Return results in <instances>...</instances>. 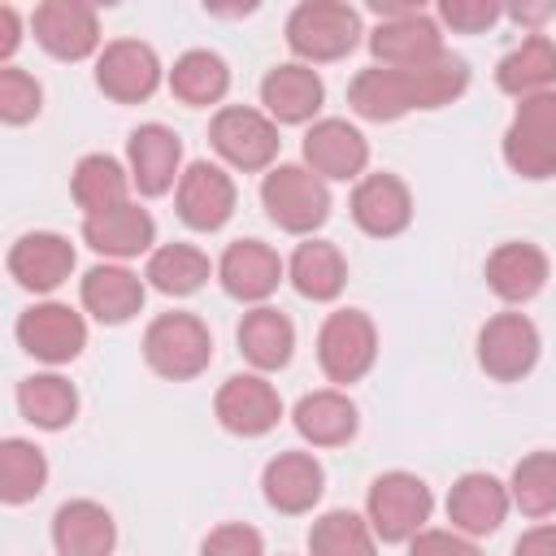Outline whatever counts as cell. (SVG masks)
Masks as SVG:
<instances>
[{"label":"cell","mask_w":556,"mask_h":556,"mask_svg":"<svg viewBox=\"0 0 556 556\" xmlns=\"http://www.w3.org/2000/svg\"><path fill=\"white\" fill-rule=\"evenodd\" d=\"M70 269H74V248H70L65 235L35 230V235H22L9 248V274L26 291H52L70 278Z\"/></svg>","instance_id":"23"},{"label":"cell","mask_w":556,"mask_h":556,"mask_svg":"<svg viewBox=\"0 0 556 556\" xmlns=\"http://www.w3.org/2000/svg\"><path fill=\"white\" fill-rule=\"evenodd\" d=\"M378 356V330L361 308H339L321 321L317 334V361L330 382H356L369 374Z\"/></svg>","instance_id":"7"},{"label":"cell","mask_w":556,"mask_h":556,"mask_svg":"<svg viewBox=\"0 0 556 556\" xmlns=\"http://www.w3.org/2000/svg\"><path fill=\"white\" fill-rule=\"evenodd\" d=\"M261 491L278 513H308L326 491V473L308 452H278L261 473Z\"/></svg>","instance_id":"21"},{"label":"cell","mask_w":556,"mask_h":556,"mask_svg":"<svg viewBox=\"0 0 556 556\" xmlns=\"http://www.w3.org/2000/svg\"><path fill=\"white\" fill-rule=\"evenodd\" d=\"M35 39L56 61H83L100 48V22L96 9L83 0H43L30 17Z\"/></svg>","instance_id":"11"},{"label":"cell","mask_w":556,"mask_h":556,"mask_svg":"<svg viewBox=\"0 0 556 556\" xmlns=\"http://www.w3.org/2000/svg\"><path fill=\"white\" fill-rule=\"evenodd\" d=\"M361 39V13L339 0H304L287 17V43L304 61H339Z\"/></svg>","instance_id":"5"},{"label":"cell","mask_w":556,"mask_h":556,"mask_svg":"<svg viewBox=\"0 0 556 556\" xmlns=\"http://www.w3.org/2000/svg\"><path fill=\"white\" fill-rule=\"evenodd\" d=\"M83 308L104 326H122L143 308V278L126 265H96L83 278Z\"/></svg>","instance_id":"27"},{"label":"cell","mask_w":556,"mask_h":556,"mask_svg":"<svg viewBox=\"0 0 556 556\" xmlns=\"http://www.w3.org/2000/svg\"><path fill=\"white\" fill-rule=\"evenodd\" d=\"M143 361L161 378H174V382H187V378L204 374L208 361H213L208 326L195 313H161L143 330Z\"/></svg>","instance_id":"4"},{"label":"cell","mask_w":556,"mask_h":556,"mask_svg":"<svg viewBox=\"0 0 556 556\" xmlns=\"http://www.w3.org/2000/svg\"><path fill=\"white\" fill-rule=\"evenodd\" d=\"M17 408L39 430H65L78 417V391L61 374H30L17 382Z\"/></svg>","instance_id":"30"},{"label":"cell","mask_w":556,"mask_h":556,"mask_svg":"<svg viewBox=\"0 0 556 556\" xmlns=\"http://www.w3.org/2000/svg\"><path fill=\"white\" fill-rule=\"evenodd\" d=\"M43 482H48L43 452L26 439H4L0 443V500L4 504H26L43 491Z\"/></svg>","instance_id":"37"},{"label":"cell","mask_w":556,"mask_h":556,"mask_svg":"<svg viewBox=\"0 0 556 556\" xmlns=\"http://www.w3.org/2000/svg\"><path fill=\"white\" fill-rule=\"evenodd\" d=\"M369 52H374L378 65H391V70L430 65V61L443 56V35H439L434 17H426L421 9H413L404 17L378 22V30L369 35Z\"/></svg>","instance_id":"15"},{"label":"cell","mask_w":556,"mask_h":556,"mask_svg":"<svg viewBox=\"0 0 556 556\" xmlns=\"http://www.w3.org/2000/svg\"><path fill=\"white\" fill-rule=\"evenodd\" d=\"M430 508H434L430 486L404 469L374 478V486L365 495V517L382 543H413L421 534V526L430 521Z\"/></svg>","instance_id":"2"},{"label":"cell","mask_w":556,"mask_h":556,"mask_svg":"<svg viewBox=\"0 0 556 556\" xmlns=\"http://www.w3.org/2000/svg\"><path fill=\"white\" fill-rule=\"evenodd\" d=\"M326 100V87L317 78V70L291 61V65H274L261 83V104L274 122H287V126H300L308 122Z\"/></svg>","instance_id":"24"},{"label":"cell","mask_w":556,"mask_h":556,"mask_svg":"<svg viewBox=\"0 0 556 556\" xmlns=\"http://www.w3.org/2000/svg\"><path fill=\"white\" fill-rule=\"evenodd\" d=\"M226 87H230V70H226V61H222L217 52H208V48L182 52V56L174 61V70H169V91H174L182 104H195V109L217 104V100L226 96Z\"/></svg>","instance_id":"34"},{"label":"cell","mask_w":556,"mask_h":556,"mask_svg":"<svg viewBox=\"0 0 556 556\" xmlns=\"http://www.w3.org/2000/svg\"><path fill=\"white\" fill-rule=\"evenodd\" d=\"M508 504L513 500H508V486L500 478H491V473H460L452 482V491H447V521L460 534H469V539L495 534L504 513H508Z\"/></svg>","instance_id":"19"},{"label":"cell","mask_w":556,"mask_h":556,"mask_svg":"<svg viewBox=\"0 0 556 556\" xmlns=\"http://www.w3.org/2000/svg\"><path fill=\"white\" fill-rule=\"evenodd\" d=\"M126 156H130V182L143 191V195H165L182 174H178V161H182V139L161 126V122H148L139 130H130V143H126Z\"/></svg>","instance_id":"17"},{"label":"cell","mask_w":556,"mask_h":556,"mask_svg":"<svg viewBox=\"0 0 556 556\" xmlns=\"http://www.w3.org/2000/svg\"><path fill=\"white\" fill-rule=\"evenodd\" d=\"M17 343L48 365H65L87 348V321L70 304H30L17 317Z\"/></svg>","instance_id":"10"},{"label":"cell","mask_w":556,"mask_h":556,"mask_svg":"<svg viewBox=\"0 0 556 556\" xmlns=\"http://www.w3.org/2000/svg\"><path fill=\"white\" fill-rule=\"evenodd\" d=\"M465 87H469V65L460 56L443 52L430 65H408V70L369 65V70H361L348 87V104L365 122H395L413 109H443Z\"/></svg>","instance_id":"1"},{"label":"cell","mask_w":556,"mask_h":556,"mask_svg":"<svg viewBox=\"0 0 556 556\" xmlns=\"http://www.w3.org/2000/svg\"><path fill=\"white\" fill-rule=\"evenodd\" d=\"M156 83H161V61H156V52H152L148 43H139V39H113V43L100 52V61H96V87H100L109 100H117V104H139V100H148V96L156 91Z\"/></svg>","instance_id":"12"},{"label":"cell","mask_w":556,"mask_h":556,"mask_svg":"<svg viewBox=\"0 0 556 556\" xmlns=\"http://www.w3.org/2000/svg\"><path fill=\"white\" fill-rule=\"evenodd\" d=\"M300 439H308L313 447H339L356 434L361 417H356V404L343 395V391H313L295 404L291 413Z\"/></svg>","instance_id":"28"},{"label":"cell","mask_w":556,"mask_h":556,"mask_svg":"<svg viewBox=\"0 0 556 556\" xmlns=\"http://www.w3.org/2000/svg\"><path fill=\"white\" fill-rule=\"evenodd\" d=\"M126 187H130V174H126L113 156H104V152L83 156V161L74 165V174H70L74 204H78L87 217H96V213H109V208L126 204Z\"/></svg>","instance_id":"33"},{"label":"cell","mask_w":556,"mask_h":556,"mask_svg":"<svg viewBox=\"0 0 556 556\" xmlns=\"http://www.w3.org/2000/svg\"><path fill=\"white\" fill-rule=\"evenodd\" d=\"M495 83L500 91L508 96H539V91H552L556 87V43L547 35H530L521 39V48H513L500 70H495Z\"/></svg>","instance_id":"29"},{"label":"cell","mask_w":556,"mask_h":556,"mask_svg":"<svg viewBox=\"0 0 556 556\" xmlns=\"http://www.w3.org/2000/svg\"><path fill=\"white\" fill-rule=\"evenodd\" d=\"M17 43H22V22H17V9L4 4V9H0V56L9 61V56L17 52Z\"/></svg>","instance_id":"44"},{"label":"cell","mask_w":556,"mask_h":556,"mask_svg":"<svg viewBox=\"0 0 556 556\" xmlns=\"http://www.w3.org/2000/svg\"><path fill=\"white\" fill-rule=\"evenodd\" d=\"M508 500L526 517L556 513V452H530V456H521L517 469H513V482H508Z\"/></svg>","instance_id":"38"},{"label":"cell","mask_w":556,"mask_h":556,"mask_svg":"<svg viewBox=\"0 0 556 556\" xmlns=\"http://www.w3.org/2000/svg\"><path fill=\"white\" fill-rule=\"evenodd\" d=\"M504 161L521 178H552L556 174V87L526 96L504 130Z\"/></svg>","instance_id":"3"},{"label":"cell","mask_w":556,"mask_h":556,"mask_svg":"<svg viewBox=\"0 0 556 556\" xmlns=\"http://www.w3.org/2000/svg\"><path fill=\"white\" fill-rule=\"evenodd\" d=\"M308 552L313 556H378L374 526H369V517H356L352 508H334L313 521Z\"/></svg>","instance_id":"36"},{"label":"cell","mask_w":556,"mask_h":556,"mask_svg":"<svg viewBox=\"0 0 556 556\" xmlns=\"http://www.w3.org/2000/svg\"><path fill=\"white\" fill-rule=\"evenodd\" d=\"M543 282H547V256L534 243H500L486 256V287L508 304L534 300Z\"/></svg>","instance_id":"26"},{"label":"cell","mask_w":556,"mask_h":556,"mask_svg":"<svg viewBox=\"0 0 556 556\" xmlns=\"http://www.w3.org/2000/svg\"><path fill=\"white\" fill-rule=\"evenodd\" d=\"M291 348H295V330H291L287 313H278L269 304L243 313V321H239V352L256 369H282L291 361Z\"/></svg>","instance_id":"32"},{"label":"cell","mask_w":556,"mask_h":556,"mask_svg":"<svg viewBox=\"0 0 556 556\" xmlns=\"http://www.w3.org/2000/svg\"><path fill=\"white\" fill-rule=\"evenodd\" d=\"M287 274H291V287L304 300H334L343 291V282H348V261H343V252L334 243L308 239V243L295 248Z\"/></svg>","instance_id":"31"},{"label":"cell","mask_w":556,"mask_h":556,"mask_svg":"<svg viewBox=\"0 0 556 556\" xmlns=\"http://www.w3.org/2000/svg\"><path fill=\"white\" fill-rule=\"evenodd\" d=\"M174 204H178V217L191 226V230H222L235 213V182L222 165H208V161H191L178 178V191H174Z\"/></svg>","instance_id":"14"},{"label":"cell","mask_w":556,"mask_h":556,"mask_svg":"<svg viewBox=\"0 0 556 556\" xmlns=\"http://www.w3.org/2000/svg\"><path fill=\"white\" fill-rule=\"evenodd\" d=\"M304 161H308V169H313L317 178H339V182H348V178H356V174L365 169L369 143H365V135H361L356 126H348L343 117H321V122H313L308 135H304Z\"/></svg>","instance_id":"16"},{"label":"cell","mask_w":556,"mask_h":556,"mask_svg":"<svg viewBox=\"0 0 556 556\" xmlns=\"http://www.w3.org/2000/svg\"><path fill=\"white\" fill-rule=\"evenodd\" d=\"M217 278L235 300H265L282 282V261L261 239H235L217 261Z\"/></svg>","instance_id":"20"},{"label":"cell","mask_w":556,"mask_h":556,"mask_svg":"<svg viewBox=\"0 0 556 556\" xmlns=\"http://www.w3.org/2000/svg\"><path fill=\"white\" fill-rule=\"evenodd\" d=\"M83 239L87 248H96L100 256H113V261H130L139 252L152 248L156 239V222L148 208L139 204H117L109 213H96V217H83Z\"/></svg>","instance_id":"22"},{"label":"cell","mask_w":556,"mask_h":556,"mask_svg":"<svg viewBox=\"0 0 556 556\" xmlns=\"http://www.w3.org/2000/svg\"><path fill=\"white\" fill-rule=\"evenodd\" d=\"M408 556H482V552L456 530H421L408 543Z\"/></svg>","instance_id":"42"},{"label":"cell","mask_w":556,"mask_h":556,"mask_svg":"<svg viewBox=\"0 0 556 556\" xmlns=\"http://www.w3.org/2000/svg\"><path fill=\"white\" fill-rule=\"evenodd\" d=\"M52 543L61 556H109L117 543V526L104 504L70 500L52 517Z\"/></svg>","instance_id":"25"},{"label":"cell","mask_w":556,"mask_h":556,"mask_svg":"<svg viewBox=\"0 0 556 556\" xmlns=\"http://www.w3.org/2000/svg\"><path fill=\"white\" fill-rule=\"evenodd\" d=\"M513 556H556V526H534L517 539Z\"/></svg>","instance_id":"43"},{"label":"cell","mask_w":556,"mask_h":556,"mask_svg":"<svg viewBox=\"0 0 556 556\" xmlns=\"http://www.w3.org/2000/svg\"><path fill=\"white\" fill-rule=\"evenodd\" d=\"M208 274H213L208 256L200 248H191V243H165V248H156L148 256V269H143V278L161 295H191V291H200L208 282Z\"/></svg>","instance_id":"35"},{"label":"cell","mask_w":556,"mask_h":556,"mask_svg":"<svg viewBox=\"0 0 556 556\" xmlns=\"http://www.w3.org/2000/svg\"><path fill=\"white\" fill-rule=\"evenodd\" d=\"M261 204L269 222L291 235H308L330 217L326 178H317L308 165H274L261 182Z\"/></svg>","instance_id":"6"},{"label":"cell","mask_w":556,"mask_h":556,"mask_svg":"<svg viewBox=\"0 0 556 556\" xmlns=\"http://www.w3.org/2000/svg\"><path fill=\"white\" fill-rule=\"evenodd\" d=\"M200 556H265V543H261V534L252 526L230 521V526H217L200 543Z\"/></svg>","instance_id":"41"},{"label":"cell","mask_w":556,"mask_h":556,"mask_svg":"<svg viewBox=\"0 0 556 556\" xmlns=\"http://www.w3.org/2000/svg\"><path fill=\"white\" fill-rule=\"evenodd\" d=\"M500 13H504V9H500L495 0H443V4H439V17H443L452 30H460V35H478V30L495 26Z\"/></svg>","instance_id":"40"},{"label":"cell","mask_w":556,"mask_h":556,"mask_svg":"<svg viewBox=\"0 0 556 556\" xmlns=\"http://www.w3.org/2000/svg\"><path fill=\"white\" fill-rule=\"evenodd\" d=\"M348 208H352V222L374 239H391L413 222V195L395 174H365Z\"/></svg>","instance_id":"18"},{"label":"cell","mask_w":556,"mask_h":556,"mask_svg":"<svg viewBox=\"0 0 556 556\" xmlns=\"http://www.w3.org/2000/svg\"><path fill=\"white\" fill-rule=\"evenodd\" d=\"M39 104H43V91H39V83L26 70H13V65L0 70V117L9 126L30 122L39 113Z\"/></svg>","instance_id":"39"},{"label":"cell","mask_w":556,"mask_h":556,"mask_svg":"<svg viewBox=\"0 0 556 556\" xmlns=\"http://www.w3.org/2000/svg\"><path fill=\"white\" fill-rule=\"evenodd\" d=\"M508 13H513L517 22H530V26H534V22H543V17H552V13H556V4H513Z\"/></svg>","instance_id":"45"},{"label":"cell","mask_w":556,"mask_h":556,"mask_svg":"<svg viewBox=\"0 0 556 556\" xmlns=\"http://www.w3.org/2000/svg\"><path fill=\"white\" fill-rule=\"evenodd\" d=\"M213 413L230 434L256 439V434H269L278 426L282 400L261 374H235V378L222 382V391L213 400Z\"/></svg>","instance_id":"13"},{"label":"cell","mask_w":556,"mask_h":556,"mask_svg":"<svg viewBox=\"0 0 556 556\" xmlns=\"http://www.w3.org/2000/svg\"><path fill=\"white\" fill-rule=\"evenodd\" d=\"M539 361V330L526 313H495L478 330V365L495 382H517Z\"/></svg>","instance_id":"9"},{"label":"cell","mask_w":556,"mask_h":556,"mask_svg":"<svg viewBox=\"0 0 556 556\" xmlns=\"http://www.w3.org/2000/svg\"><path fill=\"white\" fill-rule=\"evenodd\" d=\"M208 139H213L217 156H226L235 169H265L278 156V143H282L274 117H265L256 109H243V104L217 109V117L208 126Z\"/></svg>","instance_id":"8"}]
</instances>
